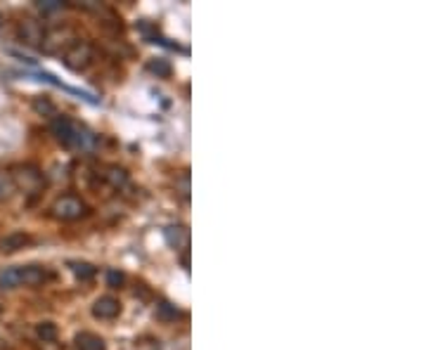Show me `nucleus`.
<instances>
[{
	"mask_svg": "<svg viewBox=\"0 0 426 350\" xmlns=\"http://www.w3.org/2000/svg\"><path fill=\"white\" fill-rule=\"evenodd\" d=\"M17 34H20L22 43H27L31 48H41L43 36H46V27L39 20H22L20 27H17Z\"/></svg>",
	"mask_w": 426,
	"mask_h": 350,
	"instance_id": "7",
	"label": "nucleus"
},
{
	"mask_svg": "<svg viewBox=\"0 0 426 350\" xmlns=\"http://www.w3.org/2000/svg\"><path fill=\"white\" fill-rule=\"evenodd\" d=\"M166 241L171 244L173 248H187L190 246V230L185 227V225H171V227H166Z\"/></svg>",
	"mask_w": 426,
	"mask_h": 350,
	"instance_id": "11",
	"label": "nucleus"
},
{
	"mask_svg": "<svg viewBox=\"0 0 426 350\" xmlns=\"http://www.w3.org/2000/svg\"><path fill=\"white\" fill-rule=\"evenodd\" d=\"M121 315V303H118L116 296H99L95 303H92V317L95 320H116Z\"/></svg>",
	"mask_w": 426,
	"mask_h": 350,
	"instance_id": "8",
	"label": "nucleus"
},
{
	"mask_svg": "<svg viewBox=\"0 0 426 350\" xmlns=\"http://www.w3.org/2000/svg\"><path fill=\"white\" fill-rule=\"evenodd\" d=\"M92 59H95V48L88 41H74L64 50V57H62L64 66L71 69V71H85L92 64Z\"/></svg>",
	"mask_w": 426,
	"mask_h": 350,
	"instance_id": "4",
	"label": "nucleus"
},
{
	"mask_svg": "<svg viewBox=\"0 0 426 350\" xmlns=\"http://www.w3.org/2000/svg\"><path fill=\"white\" fill-rule=\"evenodd\" d=\"M102 178L106 180V185L114 187V190H121V187L128 183V173L123 171V168H118V166H109L102 173Z\"/></svg>",
	"mask_w": 426,
	"mask_h": 350,
	"instance_id": "13",
	"label": "nucleus"
},
{
	"mask_svg": "<svg viewBox=\"0 0 426 350\" xmlns=\"http://www.w3.org/2000/svg\"><path fill=\"white\" fill-rule=\"evenodd\" d=\"M69 270L74 272V277H76L78 282H90V279H95V274H97L95 265H90V262H81V260L69 262Z\"/></svg>",
	"mask_w": 426,
	"mask_h": 350,
	"instance_id": "12",
	"label": "nucleus"
},
{
	"mask_svg": "<svg viewBox=\"0 0 426 350\" xmlns=\"http://www.w3.org/2000/svg\"><path fill=\"white\" fill-rule=\"evenodd\" d=\"M135 350H161V346H159V341H154V339H142L135 343Z\"/></svg>",
	"mask_w": 426,
	"mask_h": 350,
	"instance_id": "19",
	"label": "nucleus"
},
{
	"mask_svg": "<svg viewBox=\"0 0 426 350\" xmlns=\"http://www.w3.org/2000/svg\"><path fill=\"white\" fill-rule=\"evenodd\" d=\"M88 214H90L88 204L76 195H64V197L55 199V204H53V216L64 223L81 220V218H85Z\"/></svg>",
	"mask_w": 426,
	"mask_h": 350,
	"instance_id": "3",
	"label": "nucleus"
},
{
	"mask_svg": "<svg viewBox=\"0 0 426 350\" xmlns=\"http://www.w3.org/2000/svg\"><path fill=\"white\" fill-rule=\"evenodd\" d=\"M53 277L41 265H15L0 272V289H17V286H39Z\"/></svg>",
	"mask_w": 426,
	"mask_h": 350,
	"instance_id": "2",
	"label": "nucleus"
},
{
	"mask_svg": "<svg viewBox=\"0 0 426 350\" xmlns=\"http://www.w3.org/2000/svg\"><path fill=\"white\" fill-rule=\"evenodd\" d=\"M106 284H109L111 289H118V286L123 284V274L116 272V270H109L106 272Z\"/></svg>",
	"mask_w": 426,
	"mask_h": 350,
	"instance_id": "17",
	"label": "nucleus"
},
{
	"mask_svg": "<svg viewBox=\"0 0 426 350\" xmlns=\"http://www.w3.org/2000/svg\"><path fill=\"white\" fill-rule=\"evenodd\" d=\"M50 128H53L55 137H57L62 145L69 147V149H88V147L95 145V135L69 116H55L53 126Z\"/></svg>",
	"mask_w": 426,
	"mask_h": 350,
	"instance_id": "1",
	"label": "nucleus"
},
{
	"mask_svg": "<svg viewBox=\"0 0 426 350\" xmlns=\"http://www.w3.org/2000/svg\"><path fill=\"white\" fill-rule=\"evenodd\" d=\"M71 43H74V34L69 29H50L46 31V36H43L41 50L46 55H57L62 50H67Z\"/></svg>",
	"mask_w": 426,
	"mask_h": 350,
	"instance_id": "6",
	"label": "nucleus"
},
{
	"mask_svg": "<svg viewBox=\"0 0 426 350\" xmlns=\"http://www.w3.org/2000/svg\"><path fill=\"white\" fill-rule=\"evenodd\" d=\"M31 244H34V237L29 232H10L5 237H0V253L10 255V253H17V251H24V248H29Z\"/></svg>",
	"mask_w": 426,
	"mask_h": 350,
	"instance_id": "9",
	"label": "nucleus"
},
{
	"mask_svg": "<svg viewBox=\"0 0 426 350\" xmlns=\"http://www.w3.org/2000/svg\"><path fill=\"white\" fill-rule=\"evenodd\" d=\"M36 336H39V341L41 343H55L57 341V336H60V329H57V324L55 322H39L36 324Z\"/></svg>",
	"mask_w": 426,
	"mask_h": 350,
	"instance_id": "14",
	"label": "nucleus"
},
{
	"mask_svg": "<svg viewBox=\"0 0 426 350\" xmlns=\"http://www.w3.org/2000/svg\"><path fill=\"white\" fill-rule=\"evenodd\" d=\"M15 192H17V187H15L12 175L8 171H0V202H8V199H12Z\"/></svg>",
	"mask_w": 426,
	"mask_h": 350,
	"instance_id": "15",
	"label": "nucleus"
},
{
	"mask_svg": "<svg viewBox=\"0 0 426 350\" xmlns=\"http://www.w3.org/2000/svg\"><path fill=\"white\" fill-rule=\"evenodd\" d=\"M34 109H36V111H41V114H50V116H55V107L48 102V99H36V102H34Z\"/></svg>",
	"mask_w": 426,
	"mask_h": 350,
	"instance_id": "18",
	"label": "nucleus"
},
{
	"mask_svg": "<svg viewBox=\"0 0 426 350\" xmlns=\"http://www.w3.org/2000/svg\"><path fill=\"white\" fill-rule=\"evenodd\" d=\"M39 8L43 12H57L64 8V3H60V0H46V3H39Z\"/></svg>",
	"mask_w": 426,
	"mask_h": 350,
	"instance_id": "20",
	"label": "nucleus"
},
{
	"mask_svg": "<svg viewBox=\"0 0 426 350\" xmlns=\"http://www.w3.org/2000/svg\"><path fill=\"white\" fill-rule=\"evenodd\" d=\"M74 348L76 350H106V343L102 336L92 334V331H81L74 336Z\"/></svg>",
	"mask_w": 426,
	"mask_h": 350,
	"instance_id": "10",
	"label": "nucleus"
},
{
	"mask_svg": "<svg viewBox=\"0 0 426 350\" xmlns=\"http://www.w3.org/2000/svg\"><path fill=\"white\" fill-rule=\"evenodd\" d=\"M147 71L156 74L159 78H168V76L173 74V66L168 64L166 59H149V62H147Z\"/></svg>",
	"mask_w": 426,
	"mask_h": 350,
	"instance_id": "16",
	"label": "nucleus"
},
{
	"mask_svg": "<svg viewBox=\"0 0 426 350\" xmlns=\"http://www.w3.org/2000/svg\"><path fill=\"white\" fill-rule=\"evenodd\" d=\"M10 175L15 180L17 190H24L29 195H36L43 187V173L36 166H17Z\"/></svg>",
	"mask_w": 426,
	"mask_h": 350,
	"instance_id": "5",
	"label": "nucleus"
},
{
	"mask_svg": "<svg viewBox=\"0 0 426 350\" xmlns=\"http://www.w3.org/2000/svg\"><path fill=\"white\" fill-rule=\"evenodd\" d=\"M0 20H3V17H0Z\"/></svg>",
	"mask_w": 426,
	"mask_h": 350,
	"instance_id": "21",
	"label": "nucleus"
}]
</instances>
